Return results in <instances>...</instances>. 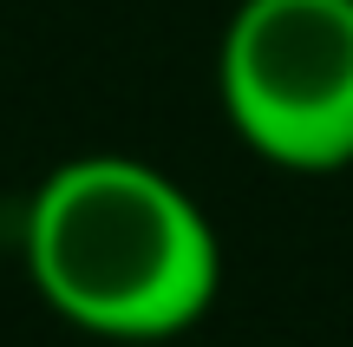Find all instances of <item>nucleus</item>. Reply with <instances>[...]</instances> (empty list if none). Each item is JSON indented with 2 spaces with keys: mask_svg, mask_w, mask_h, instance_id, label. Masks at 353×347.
I'll return each instance as SVG.
<instances>
[{
  "mask_svg": "<svg viewBox=\"0 0 353 347\" xmlns=\"http://www.w3.org/2000/svg\"><path fill=\"white\" fill-rule=\"evenodd\" d=\"M33 295L92 341H176L223 295L210 210L151 157L85 151L33 184L20 217Z\"/></svg>",
  "mask_w": 353,
  "mask_h": 347,
  "instance_id": "obj_1",
  "label": "nucleus"
},
{
  "mask_svg": "<svg viewBox=\"0 0 353 347\" xmlns=\"http://www.w3.org/2000/svg\"><path fill=\"white\" fill-rule=\"evenodd\" d=\"M216 105L262 164L334 177L353 164V0H236Z\"/></svg>",
  "mask_w": 353,
  "mask_h": 347,
  "instance_id": "obj_2",
  "label": "nucleus"
}]
</instances>
